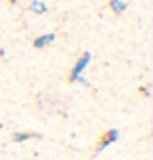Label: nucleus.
Returning a JSON list of instances; mask_svg holds the SVG:
<instances>
[{
	"label": "nucleus",
	"mask_w": 153,
	"mask_h": 160,
	"mask_svg": "<svg viewBox=\"0 0 153 160\" xmlns=\"http://www.w3.org/2000/svg\"><path fill=\"white\" fill-rule=\"evenodd\" d=\"M141 93L147 97V95H149V87H141Z\"/></svg>",
	"instance_id": "nucleus-7"
},
{
	"label": "nucleus",
	"mask_w": 153,
	"mask_h": 160,
	"mask_svg": "<svg viewBox=\"0 0 153 160\" xmlns=\"http://www.w3.org/2000/svg\"><path fill=\"white\" fill-rule=\"evenodd\" d=\"M11 139H13L15 143H23L27 139H40V135H38V133H32V131H17V133H13Z\"/></svg>",
	"instance_id": "nucleus-4"
},
{
	"label": "nucleus",
	"mask_w": 153,
	"mask_h": 160,
	"mask_svg": "<svg viewBox=\"0 0 153 160\" xmlns=\"http://www.w3.org/2000/svg\"><path fill=\"white\" fill-rule=\"evenodd\" d=\"M0 57H4V48H0Z\"/></svg>",
	"instance_id": "nucleus-8"
},
{
	"label": "nucleus",
	"mask_w": 153,
	"mask_h": 160,
	"mask_svg": "<svg viewBox=\"0 0 153 160\" xmlns=\"http://www.w3.org/2000/svg\"><path fill=\"white\" fill-rule=\"evenodd\" d=\"M55 40H57L55 34H42V36H38V38H36V40L32 42V47L36 48V51H42V48H46V47H49V44H53Z\"/></svg>",
	"instance_id": "nucleus-3"
},
{
	"label": "nucleus",
	"mask_w": 153,
	"mask_h": 160,
	"mask_svg": "<svg viewBox=\"0 0 153 160\" xmlns=\"http://www.w3.org/2000/svg\"><path fill=\"white\" fill-rule=\"evenodd\" d=\"M109 8H111L115 15H122V13H126L128 2H124V0H109Z\"/></svg>",
	"instance_id": "nucleus-5"
},
{
	"label": "nucleus",
	"mask_w": 153,
	"mask_h": 160,
	"mask_svg": "<svg viewBox=\"0 0 153 160\" xmlns=\"http://www.w3.org/2000/svg\"><path fill=\"white\" fill-rule=\"evenodd\" d=\"M118 137H120V131H118V128H109V131H105L103 135L99 137V143H97V150H95V152H103L105 148H109L111 143L118 141Z\"/></svg>",
	"instance_id": "nucleus-2"
},
{
	"label": "nucleus",
	"mask_w": 153,
	"mask_h": 160,
	"mask_svg": "<svg viewBox=\"0 0 153 160\" xmlns=\"http://www.w3.org/2000/svg\"><path fill=\"white\" fill-rule=\"evenodd\" d=\"M90 59H92V55H90L88 51L86 53H82L80 57H78V61L73 63V68L69 70V74H67V82H78V78L82 76V72L86 70V65L90 63Z\"/></svg>",
	"instance_id": "nucleus-1"
},
{
	"label": "nucleus",
	"mask_w": 153,
	"mask_h": 160,
	"mask_svg": "<svg viewBox=\"0 0 153 160\" xmlns=\"http://www.w3.org/2000/svg\"><path fill=\"white\" fill-rule=\"evenodd\" d=\"M30 8H32V13H36V15H44V13L49 11V7H46L42 0H34L32 4H30Z\"/></svg>",
	"instance_id": "nucleus-6"
},
{
	"label": "nucleus",
	"mask_w": 153,
	"mask_h": 160,
	"mask_svg": "<svg viewBox=\"0 0 153 160\" xmlns=\"http://www.w3.org/2000/svg\"><path fill=\"white\" fill-rule=\"evenodd\" d=\"M15 2H17V0H8V4H15Z\"/></svg>",
	"instance_id": "nucleus-9"
}]
</instances>
